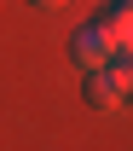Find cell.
I'll return each instance as SVG.
<instances>
[{
  "instance_id": "obj_2",
  "label": "cell",
  "mask_w": 133,
  "mask_h": 151,
  "mask_svg": "<svg viewBox=\"0 0 133 151\" xmlns=\"http://www.w3.org/2000/svg\"><path fill=\"white\" fill-rule=\"evenodd\" d=\"M93 23L110 35V47H133V12H127V0H110V6H104Z\"/></svg>"
},
{
  "instance_id": "obj_5",
  "label": "cell",
  "mask_w": 133,
  "mask_h": 151,
  "mask_svg": "<svg viewBox=\"0 0 133 151\" xmlns=\"http://www.w3.org/2000/svg\"><path fill=\"white\" fill-rule=\"evenodd\" d=\"M29 6H46V12H52V6H64V0H29Z\"/></svg>"
},
{
  "instance_id": "obj_3",
  "label": "cell",
  "mask_w": 133,
  "mask_h": 151,
  "mask_svg": "<svg viewBox=\"0 0 133 151\" xmlns=\"http://www.w3.org/2000/svg\"><path fill=\"white\" fill-rule=\"evenodd\" d=\"M87 105H93V111H116V105H122V93H116V81H110L104 64L87 70Z\"/></svg>"
},
{
  "instance_id": "obj_1",
  "label": "cell",
  "mask_w": 133,
  "mask_h": 151,
  "mask_svg": "<svg viewBox=\"0 0 133 151\" xmlns=\"http://www.w3.org/2000/svg\"><path fill=\"white\" fill-rule=\"evenodd\" d=\"M70 52H75V64L81 70H98V64H110V35H104V29H98V23H81L75 29V41H70Z\"/></svg>"
},
{
  "instance_id": "obj_4",
  "label": "cell",
  "mask_w": 133,
  "mask_h": 151,
  "mask_svg": "<svg viewBox=\"0 0 133 151\" xmlns=\"http://www.w3.org/2000/svg\"><path fill=\"white\" fill-rule=\"evenodd\" d=\"M104 70H110V81H116V93H122V99H133V47H116Z\"/></svg>"
},
{
  "instance_id": "obj_6",
  "label": "cell",
  "mask_w": 133,
  "mask_h": 151,
  "mask_svg": "<svg viewBox=\"0 0 133 151\" xmlns=\"http://www.w3.org/2000/svg\"><path fill=\"white\" fill-rule=\"evenodd\" d=\"M127 12H133V0H127Z\"/></svg>"
}]
</instances>
